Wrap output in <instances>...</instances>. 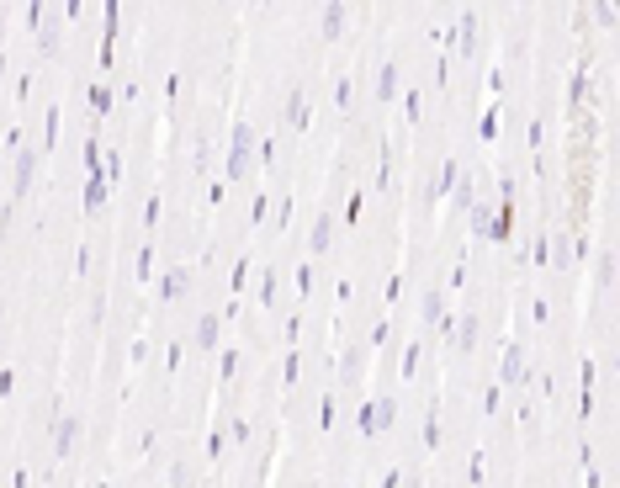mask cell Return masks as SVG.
I'll use <instances>...</instances> for the list:
<instances>
[{
  "label": "cell",
  "mask_w": 620,
  "mask_h": 488,
  "mask_svg": "<svg viewBox=\"0 0 620 488\" xmlns=\"http://www.w3.org/2000/svg\"><path fill=\"white\" fill-rule=\"evenodd\" d=\"M392 414H398V404H392V398H377V404L360 409V430H366V436H371V430H387Z\"/></svg>",
  "instance_id": "cell-2"
},
{
  "label": "cell",
  "mask_w": 620,
  "mask_h": 488,
  "mask_svg": "<svg viewBox=\"0 0 620 488\" xmlns=\"http://www.w3.org/2000/svg\"><path fill=\"white\" fill-rule=\"evenodd\" d=\"M392 91H398V70H392V64H387V70H382V85H377V96H382V101H387Z\"/></svg>",
  "instance_id": "cell-10"
},
{
  "label": "cell",
  "mask_w": 620,
  "mask_h": 488,
  "mask_svg": "<svg viewBox=\"0 0 620 488\" xmlns=\"http://www.w3.org/2000/svg\"><path fill=\"white\" fill-rule=\"evenodd\" d=\"M329 234H334L329 218H319V228H313V250H329Z\"/></svg>",
  "instance_id": "cell-11"
},
{
  "label": "cell",
  "mask_w": 620,
  "mask_h": 488,
  "mask_svg": "<svg viewBox=\"0 0 620 488\" xmlns=\"http://www.w3.org/2000/svg\"><path fill=\"white\" fill-rule=\"evenodd\" d=\"M250 149H255V133H250V128L239 122V128H233V154H228V170H233V175L244 170V160H250Z\"/></svg>",
  "instance_id": "cell-3"
},
{
  "label": "cell",
  "mask_w": 620,
  "mask_h": 488,
  "mask_svg": "<svg viewBox=\"0 0 620 488\" xmlns=\"http://www.w3.org/2000/svg\"><path fill=\"white\" fill-rule=\"evenodd\" d=\"M38 48H43V53H53V48H59V21H48V27L38 32Z\"/></svg>",
  "instance_id": "cell-9"
},
{
  "label": "cell",
  "mask_w": 620,
  "mask_h": 488,
  "mask_svg": "<svg viewBox=\"0 0 620 488\" xmlns=\"http://www.w3.org/2000/svg\"><path fill=\"white\" fill-rule=\"evenodd\" d=\"M345 16H350L345 6H329V11H323V21H319V27H323V38H340V32H345Z\"/></svg>",
  "instance_id": "cell-7"
},
{
  "label": "cell",
  "mask_w": 620,
  "mask_h": 488,
  "mask_svg": "<svg viewBox=\"0 0 620 488\" xmlns=\"http://www.w3.org/2000/svg\"><path fill=\"white\" fill-rule=\"evenodd\" d=\"M186 287H191V276H186V271H170V276H165V287H160V297L170 303V297H180Z\"/></svg>",
  "instance_id": "cell-8"
},
{
  "label": "cell",
  "mask_w": 620,
  "mask_h": 488,
  "mask_svg": "<svg viewBox=\"0 0 620 488\" xmlns=\"http://www.w3.org/2000/svg\"><path fill=\"white\" fill-rule=\"evenodd\" d=\"M419 314H424V324H450V318H445V292H424Z\"/></svg>",
  "instance_id": "cell-5"
},
{
  "label": "cell",
  "mask_w": 620,
  "mask_h": 488,
  "mask_svg": "<svg viewBox=\"0 0 620 488\" xmlns=\"http://www.w3.org/2000/svg\"><path fill=\"white\" fill-rule=\"evenodd\" d=\"M212 340H218V324H212V318H201V324H196V345H212Z\"/></svg>",
  "instance_id": "cell-12"
},
{
  "label": "cell",
  "mask_w": 620,
  "mask_h": 488,
  "mask_svg": "<svg viewBox=\"0 0 620 488\" xmlns=\"http://www.w3.org/2000/svg\"><path fill=\"white\" fill-rule=\"evenodd\" d=\"M85 425L74 414H59V425H53V457H74V446H80Z\"/></svg>",
  "instance_id": "cell-1"
},
{
  "label": "cell",
  "mask_w": 620,
  "mask_h": 488,
  "mask_svg": "<svg viewBox=\"0 0 620 488\" xmlns=\"http://www.w3.org/2000/svg\"><path fill=\"white\" fill-rule=\"evenodd\" d=\"M450 345H456V350H461V356H467V350H472V345H477V318H472V314H467V318H461V329H456V335H450Z\"/></svg>",
  "instance_id": "cell-6"
},
{
  "label": "cell",
  "mask_w": 620,
  "mask_h": 488,
  "mask_svg": "<svg viewBox=\"0 0 620 488\" xmlns=\"http://www.w3.org/2000/svg\"><path fill=\"white\" fill-rule=\"evenodd\" d=\"M32 175H38V154L21 149V154H16V196H27V192H32Z\"/></svg>",
  "instance_id": "cell-4"
}]
</instances>
